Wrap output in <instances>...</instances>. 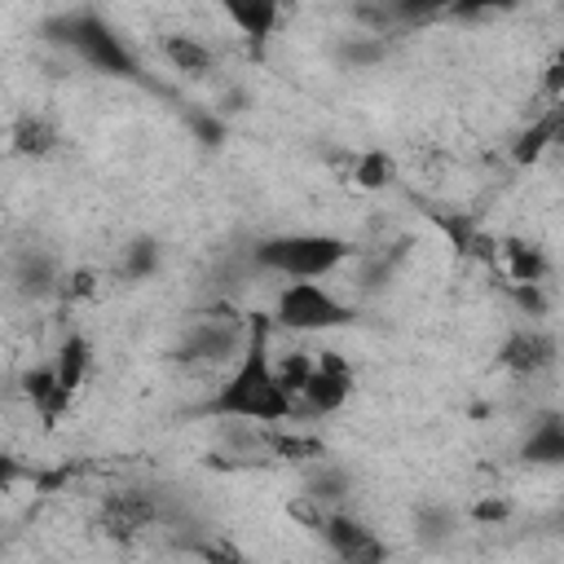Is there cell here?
Wrapping results in <instances>:
<instances>
[{
	"label": "cell",
	"mask_w": 564,
	"mask_h": 564,
	"mask_svg": "<svg viewBox=\"0 0 564 564\" xmlns=\"http://www.w3.org/2000/svg\"><path fill=\"white\" fill-rule=\"evenodd\" d=\"M269 313H251V339L242 357L225 370V379L203 397L194 410L198 419H220V423H256V427H286L300 410L295 397L282 379V366L269 352Z\"/></svg>",
	"instance_id": "6da1fadb"
},
{
	"label": "cell",
	"mask_w": 564,
	"mask_h": 564,
	"mask_svg": "<svg viewBox=\"0 0 564 564\" xmlns=\"http://www.w3.org/2000/svg\"><path fill=\"white\" fill-rule=\"evenodd\" d=\"M251 264L286 278V282H322L330 273H339L344 264L361 260L357 242L330 229H286V234H264L251 242Z\"/></svg>",
	"instance_id": "7a4b0ae2"
},
{
	"label": "cell",
	"mask_w": 564,
	"mask_h": 564,
	"mask_svg": "<svg viewBox=\"0 0 564 564\" xmlns=\"http://www.w3.org/2000/svg\"><path fill=\"white\" fill-rule=\"evenodd\" d=\"M48 35L57 44H66L70 53H79L93 70L101 75H115V79H132V84H150L141 62L132 57V48L123 44V35L93 9H70V13H57L48 18Z\"/></svg>",
	"instance_id": "3957f363"
},
{
	"label": "cell",
	"mask_w": 564,
	"mask_h": 564,
	"mask_svg": "<svg viewBox=\"0 0 564 564\" xmlns=\"http://www.w3.org/2000/svg\"><path fill=\"white\" fill-rule=\"evenodd\" d=\"M269 322L291 335H326V330L357 326V304L339 300L326 282H282V291L273 295Z\"/></svg>",
	"instance_id": "277c9868"
},
{
	"label": "cell",
	"mask_w": 564,
	"mask_h": 564,
	"mask_svg": "<svg viewBox=\"0 0 564 564\" xmlns=\"http://www.w3.org/2000/svg\"><path fill=\"white\" fill-rule=\"evenodd\" d=\"M251 339V313H238V308H207L198 313L181 339L172 344V357L181 366H234L242 357Z\"/></svg>",
	"instance_id": "5b68a950"
},
{
	"label": "cell",
	"mask_w": 564,
	"mask_h": 564,
	"mask_svg": "<svg viewBox=\"0 0 564 564\" xmlns=\"http://www.w3.org/2000/svg\"><path fill=\"white\" fill-rule=\"evenodd\" d=\"M163 516H167L163 498H159L154 489L132 485V489H110V494L101 498V507H97V529H101L110 542L132 546V542H141L150 529H159Z\"/></svg>",
	"instance_id": "8992f818"
},
{
	"label": "cell",
	"mask_w": 564,
	"mask_h": 564,
	"mask_svg": "<svg viewBox=\"0 0 564 564\" xmlns=\"http://www.w3.org/2000/svg\"><path fill=\"white\" fill-rule=\"evenodd\" d=\"M313 529L322 533V542H326V551L335 555V564H388L383 538H379L366 520L348 516L344 507H339V511H322V516L313 520Z\"/></svg>",
	"instance_id": "52a82bcc"
},
{
	"label": "cell",
	"mask_w": 564,
	"mask_h": 564,
	"mask_svg": "<svg viewBox=\"0 0 564 564\" xmlns=\"http://www.w3.org/2000/svg\"><path fill=\"white\" fill-rule=\"evenodd\" d=\"M352 397V370L339 352H317L300 392H295V410L300 414H313V419H326L335 410H344V401Z\"/></svg>",
	"instance_id": "ba28073f"
},
{
	"label": "cell",
	"mask_w": 564,
	"mask_h": 564,
	"mask_svg": "<svg viewBox=\"0 0 564 564\" xmlns=\"http://www.w3.org/2000/svg\"><path fill=\"white\" fill-rule=\"evenodd\" d=\"M555 357H560V344H555V335L542 330V326H516V330L502 339V348H498V366L511 370V375H520V379H533V375L551 370Z\"/></svg>",
	"instance_id": "9c48e42d"
},
{
	"label": "cell",
	"mask_w": 564,
	"mask_h": 564,
	"mask_svg": "<svg viewBox=\"0 0 564 564\" xmlns=\"http://www.w3.org/2000/svg\"><path fill=\"white\" fill-rule=\"evenodd\" d=\"M520 463L529 467H564V414H538L520 441Z\"/></svg>",
	"instance_id": "30bf717a"
},
{
	"label": "cell",
	"mask_w": 564,
	"mask_h": 564,
	"mask_svg": "<svg viewBox=\"0 0 564 564\" xmlns=\"http://www.w3.org/2000/svg\"><path fill=\"white\" fill-rule=\"evenodd\" d=\"M498 256H502V269H507L511 286H542V278H546L542 247H533L524 238H502L498 242Z\"/></svg>",
	"instance_id": "8fae6325"
},
{
	"label": "cell",
	"mask_w": 564,
	"mask_h": 564,
	"mask_svg": "<svg viewBox=\"0 0 564 564\" xmlns=\"http://www.w3.org/2000/svg\"><path fill=\"white\" fill-rule=\"evenodd\" d=\"M88 366H93V344H88L79 330H70V335L62 339L57 357H53V370H57V388H62V397H66V401H70V397L84 388V379H88Z\"/></svg>",
	"instance_id": "7c38bea8"
},
{
	"label": "cell",
	"mask_w": 564,
	"mask_h": 564,
	"mask_svg": "<svg viewBox=\"0 0 564 564\" xmlns=\"http://www.w3.org/2000/svg\"><path fill=\"white\" fill-rule=\"evenodd\" d=\"M13 282H18V291L31 295V300L53 295V291H57V264H53V256L40 251V247H26V251L13 260Z\"/></svg>",
	"instance_id": "4fadbf2b"
},
{
	"label": "cell",
	"mask_w": 564,
	"mask_h": 564,
	"mask_svg": "<svg viewBox=\"0 0 564 564\" xmlns=\"http://www.w3.org/2000/svg\"><path fill=\"white\" fill-rule=\"evenodd\" d=\"M225 18L238 26V35H247L251 44H264V40H273L282 9L269 0H247V4H225Z\"/></svg>",
	"instance_id": "5bb4252c"
},
{
	"label": "cell",
	"mask_w": 564,
	"mask_h": 564,
	"mask_svg": "<svg viewBox=\"0 0 564 564\" xmlns=\"http://www.w3.org/2000/svg\"><path fill=\"white\" fill-rule=\"evenodd\" d=\"M163 57H167L181 75H189V79H203V75L216 66V53H212L198 35H185V31L163 35Z\"/></svg>",
	"instance_id": "9a60e30c"
},
{
	"label": "cell",
	"mask_w": 564,
	"mask_h": 564,
	"mask_svg": "<svg viewBox=\"0 0 564 564\" xmlns=\"http://www.w3.org/2000/svg\"><path fill=\"white\" fill-rule=\"evenodd\" d=\"M555 128H560V101L551 106V110H542L520 137H516V145H511V159L524 167V163H538L546 150H555Z\"/></svg>",
	"instance_id": "2e32d148"
},
{
	"label": "cell",
	"mask_w": 564,
	"mask_h": 564,
	"mask_svg": "<svg viewBox=\"0 0 564 564\" xmlns=\"http://www.w3.org/2000/svg\"><path fill=\"white\" fill-rule=\"evenodd\" d=\"M57 141H62V137H57V123H53L48 115H22V119L13 123V150L26 154V159L53 154Z\"/></svg>",
	"instance_id": "e0dca14e"
},
{
	"label": "cell",
	"mask_w": 564,
	"mask_h": 564,
	"mask_svg": "<svg viewBox=\"0 0 564 564\" xmlns=\"http://www.w3.org/2000/svg\"><path fill=\"white\" fill-rule=\"evenodd\" d=\"M22 388H26V401H31L48 423L70 405V401L62 397V388H57V370H53V361H48V366L26 370V375H22Z\"/></svg>",
	"instance_id": "ac0fdd59"
},
{
	"label": "cell",
	"mask_w": 564,
	"mask_h": 564,
	"mask_svg": "<svg viewBox=\"0 0 564 564\" xmlns=\"http://www.w3.org/2000/svg\"><path fill=\"white\" fill-rule=\"evenodd\" d=\"M348 181L361 185V189H379L392 181V159L370 150V154H352V167H348Z\"/></svg>",
	"instance_id": "d6986e66"
},
{
	"label": "cell",
	"mask_w": 564,
	"mask_h": 564,
	"mask_svg": "<svg viewBox=\"0 0 564 564\" xmlns=\"http://www.w3.org/2000/svg\"><path fill=\"white\" fill-rule=\"evenodd\" d=\"M454 529H458V516L449 511V507H423L419 511V538L423 542H445V538H454Z\"/></svg>",
	"instance_id": "ffe728a7"
},
{
	"label": "cell",
	"mask_w": 564,
	"mask_h": 564,
	"mask_svg": "<svg viewBox=\"0 0 564 564\" xmlns=\"http://www.w3.org/2000/svg\"><path fill=\"white\" fill-rule=\"evenodd\" d=\"M154 264H159V242H154V238H137V242L128 247V256H123V278H128V282L150 278Z\"/></svg>",
	"instance_id": "44dd1931"
},
{
	"label": "cell",
	"mask_w": 564,
	"mask_h": 564,
	"mask_svg": "<svg viewBox=\"0 0 564 564\" xmlns=\"http://www.w3.org/2000/svg\"><path fill=\"white\" fill-rule=\"evenodd\" d=\"M542 88H546V97H555V101H564V48L551 57V66H546V79H542Z\"/></svg>",
	"instance_id": "7402d4cb"
},
{
	"label": "cell",
	"mask_w": 564,
	"mask_h": 564,
	"mask_svg": "<svg viewBox=\"0 0 564 564\" xmlns=\"http://www.w3.org/2000/svg\"><path fill=\"white\" fill-rule=\"evenodd\" d=\"M502 516H507L502 502H480V507H476V520H502Z\"/></svg>",
	"instance_id": "603a6c76"
},
{
	"label": "cell",
	"mask_w": 564,
	"mask_h": 564,
	"mask_svg": "<svg viewBox=\"0 0 564 564\" xmlns=\"http://www.w3.org/2000/svg\"><path fill=\"white\" fill-rule=\"evenodd\" d=\"M247 564H256V560H247Z\"/></svg>",
	"instance_id": "cb8c5ba5"
}]
</instances>
